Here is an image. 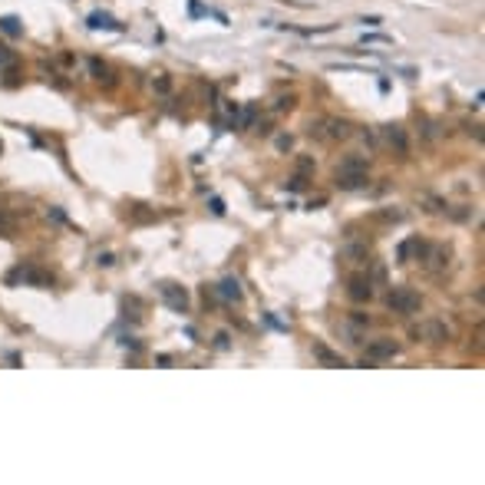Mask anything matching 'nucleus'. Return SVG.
<instances>
[{"instance_id":"obj_1","label":"nucleus","mask_w":485,"mask_h":485,"mask_svg":"<svg viewBox=\"0 0 485 485\" xmlns=\"http://www.w3.org/2000/svg\"><path fill=\"white\" fill-rule=\"evenodd\" d=\"M337 185L340 188H363L367 185V159L363 156H347L337 168Z\"/></svg>"},{"instance_id":"obj_2","label":"nucleus","mask_w":485,"mask_h":485,"mask_svg":"<svg viewBox=\"0 0 485 485\" xmlns=\"http://www.w3.org/2000/svg\"><path fill=\"white\" fill-rule=\"evenodd\" d=\"M386 304H390L393 314H403V317H410V314H419V307H423V297H419L413 287H393L390 297H386Z\"/></svg>"},{"instance_id":"obj_3","label":"nucleus","mask_w":485,"mask_h":485,"mask_svg":"<svg viewBox=\"0 0 485 485\" xmlns=\"http://www.w3.org/2000/svg\"><path fill=\"white\" fill-rule=\"evenodd\" d=\"M159 294H162V300H165L172 311H178V314L188 311V294H185V287H178V284H162Z\"/></svg>"},{"instance_id":"obj_4","label":"nucleus","mask_w":485,"mask_h":485,"mask_svg":"<svg viewBox=\"0 0 485 485\" xmlns=\"http://www.w3.org/2000/svg\"><path fill=\"white\" fill-rule=\"evenodd\" d=\"M379 136H383V142L390 145V149H396L399 156H406V152H410V139H406V129H403V125H383V129H379Z\"/></svg>"},{"instance_id":"obj_5","label":"nucleus","mask_w":485,"mask_h":485,"mask_svg":"<svg viewBox=\"0 0 485 485\" xmlns=\"http://www.w3.org/2000/svg\"><path fill=\"white\" fill-rule=\"evenodd\" d=\"M396 350H399L396 343H393V340H386V337H383V340H373V343H367V360H370V363L393 360V356H396Z\"/></svg>"},{"instance_id":"obj_6","label":"nucleus","mask_w":485,"mask_h":485,"mask_svg":"<svg viewBox=\"0 0 485 485\" xmlns=\"http://www.w3.org/2000/svg\"><path fill=\"white\" fill-rule=\"evenodd\" d=\"M323 139H347L350 136V122L347 119H320Z\"/></svg>"},{"instance_id":"obj_7","label":"nucleus","mask_w":485,"mask_h":485,"mask_svg":"<svg viewBox=\"0 0 485 485\" xmlns=\"http://www.w3.org/2000/svg\"><path fill=\"white\" fill-rule=\"evenodd\" d=\"M419 334H423L429 343H446V340H449V327H446L442 320H426Z\"/></svg>"},{"instance_id":"obj_8","label":"nucleus","mask_w":485,"mask_h":485,"mask_svg":"<svg viewBox=\"0 0 485 485\" xmlns=\"http://www.w3.org/2000/svg\"><path fill=\"white\" fill-rule=\"evenodd\" d=\"M350 297L353 300H370L373 297V284H370V277H350Z\"/></svg>"},{"instance_id":"obj_9","label":"nucleus","mask_w":485,"mask_h":485,"mask_svg":"<svg viewBox=\"0 0 485 485\" xmlns=\"http://www.w3.org/2000/svg\"><path fill=\"white\" fill-rule=\"evenodd\" d=\"M314 356H317L323 367H347V363L340 360V353H334L327 343H314Z\"/></svg>"},{"instance_id":"obj_10","label":"nucleus","mask_w":485,"mask_h":485,"mask_svg":"<svg viewBox=\"0 0 485 485\" xmlns=\"http://www.w3.org/2000/svg\"><path fill=\"white\" fill-rule=\"evenodd\" d=\"M89 27H93V30H119V20L116 17H109V13H93V17H89Z\"/></svg>"},{"instance_id":"obj_11","label":"nucleus","mask_w":485,"mask_h":485,"mask_svg":"<svg viewBox=\"0 0 485 485\" xmlns=\"http://www.w3.org/2000/svg\"><path fill=\"white\" fill-rule=\"evenodd\" d=\"M218 291H221L224 300H241V284H238L235 277H224L221 284H218Z\"/></svg>"},{"instance_id":"obj_12","label":"nucleus","mask_w":485,"mask_h":485,"mask_svg":"<svg viewBox=\"0 0 485 485\" xmlns=\"http://www.w3.org/2000/svg\"><path fill=\"white\" fill-rule=\"evenodd\" d=\"M419 201H423V205H426V212H432V215H446V212H449V208H446V201H442V198H436V195H429V192H423V195H419Z\"/></svg>"},{"instance_id":"obj_13","label":"nucleus","mask_w":485,"mask_h":485,"mask_svg":"<svg viewBox=\"0 0 485 485\" xmlns=\"http://www.w3.org/2000/svg\"><path fill=\"white\" fill-rule=\"evenodd\" d=\"M343 254H347L353 264H363V261H367V254H370V251H367V244H347V251H343Z\"/></svg>"},{"instance_id":"obj_14","label":"nucleus","mask_w":485,"mask_h":485,"mask_svg":"<svg viewBox=\"0 0 485 485\" xmlns=\"http://www.w3.org/2000/svg\"><path fill=\"white\" fill-rule=\"evenodd\" d=\"M0 30L10 33V37H17V33H20V23H17L13 17H4V20H0Z\"/></svg>"},{"instance_id":"obj_15","label":"nucleus","mask_w":485,"mask_h":485,"mask_svg":"<svg viewBox=\"0 0 485 485\" xmlns=\"http://www.w3.org/2000/svg\"><path fill=\"white\" fill-rule=\"evenodd\" d=\"M311 172H314V159H311V156L297 159V175H304V178H307V175H311Z\"/></svg>"},{"instance_id":"obj_16","label":"nucleus","mask_w":485,"mask_h":485,"mask_svg":"<svg viewBox=\"0 0 485 485\" xmlns=\"http://www.w3.org/2000/svg\"><path fill=\"white\" fill-rule=\"evenodd\" d=\"M251 122H254V106H248V109L241 112V119H238V125H241V129H248Z\"/></svg>"},{"instance_id":"obj_17","label":"nucleus","mask_w":485,"mask_h":485,"mask_svg":"<svg viewBox=\"0 0 485 485\" xmlns=\"http://www.w3.org/2000/svg\"><path fill=\"white\" fill-rule=\"evenodd\" d=\"M291 145H294V139H291V136H277V149H280V152H287Z\"/></svg>"},{"instance_id":"obj_18","label":"nucleus","mask_w":485,"mask_h":485,"mask_svg":"<svg viewBox=\"0 0 485 485\" xmlns=\"http://www.w3.org/2000/svg\"><path fill=\"white\" fill-rule=\"evenodd\" d=\"M212 212L215 215H224V201L221 198H212Z\"/></svg>"},{"instance_id":"obj_19","label":"nucleus","mask_w":485,"mask_h":485,"mask_svg":"<svg viewBox=\"0 0 485 485\" xmlns=\"http://www.w3.org/2000/svg\"><path fill=\"white\" fill-rule=\"evenodd\" d=\"M168 86H172V83H168L165 76H162V80H156V89H159V93H168Z\"/></svg>"},{"instance_id":"obj_20","label":"nucleus","mask_w":485,"mask_h":485,"mask_svg":"<svg viewBox=\"0 0 485 485\" xmlns=\"http://www.w3.org/2000/svg\"><path fill=\"white\" fill-rule=\"evenodd\" d=\"M89 66H93V73H96V76H99V80H103V73H106V69L99 66V60H93V63H89Z\"/></svg>"},{"instance_id":"obj_21","label":"nucleus","mask_w":485,"mask_h":485,"mask_svg":"<svg viewBox=\"0 0 485 485\" xmlns=\"http://www.w3.org/2000/svg\"><path fill=\"white\" fill-rule=\"evenodd\" d=\"M7 60H10V56H7V50H4V46H0V63H7Z\"/></svg>"}]
</instances>
